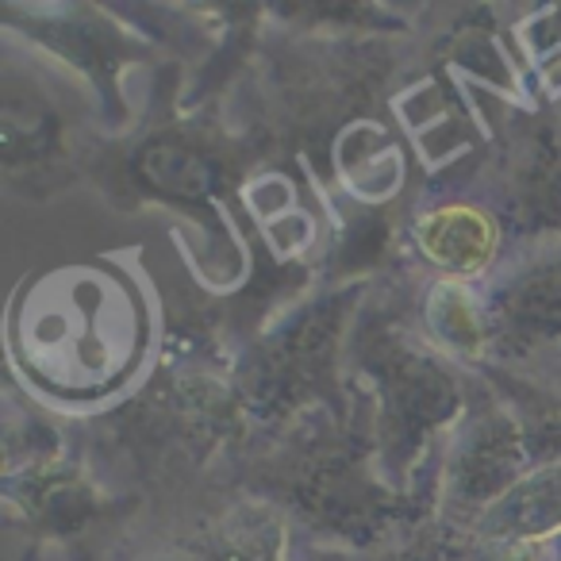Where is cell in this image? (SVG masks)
I'll return each mask as SVG.
<instances>
[{"mask_svg": "<svg viewBox=\"0 0 561 561\" xmlns=\"http://www.w3.org/2000/svg\"><path fill=\"white\" fill-rule=\"evenodd\" d=\"M492 366L527 369L561 351V242L507 254L481 285Z\"/></svg>", "mask_w": 561, "mask_h": 561, "instance_id": "9", "label": "cell"}, {"mask_svg": "<svg viewBox=\"0 0 561 561\" xmlns=\"http://www.w3.org/2000/svg\"><path fill=\"white\" fill-rule=\"evenodd\" d=\"M473 193L504 224L507 254L561 242V116L542 96L523 108L504 104Z\"/></svg>", "mask_w": 561, "mask_h": 561, "instance_id": "8", "label": "cell"}, {"mask_svg": "<svg viewBox=\"0 0 561 561\" xmlns=\"http://www.w3.org/2000/svg\"><path fill=\"white\" fill-rule=\"evenodd\" d=\"M542 101L550 104V108L561 116V81H558V85H550V89H546V93H542Z\"/></svg>", "mask_w": 561, "mask_h": 561, "instance_id": "14", "label": "cell"}, {"mask_svg": "<svg viewBox=\"0 0 561 561\" xmlns=\"http://www.w3.org/2000/svg\"><path fill=\"white\" fill-rule=\"evenodd\" d=\"M104 561H300V542L277 507L208 492L178 512L142 515Z\"/></svg>", "mask_w": 561, "mask_h": 561, "instance_id": "7", "label": "cell"}, {"mask_svg": "<svg viewBox=\"0 0 561 561\" xmlns=\"http://www.w3.org/2000/svg\"><path fill=\"white\" fill-rule=\"evenodd\" d=\"M415 289L412 265L369 285L346 343V385L366 412L381 477L431 504V473L469 404V369L420 328Z\"/></svg>", "mask_w": 561, "mask_h": 561, "instance_id": "3", "label": "cell"}, {"mask_svg": "<svg viewBox=\"0 0 561 561\" xmlns=\"http://www.w3.org/2000/svg\"><path fill=\"white\" fill-rule=\"evenodd\" d=\"M374 280L320 285L273 316L239 351L231 385L250 435H273L312 412H346V343Z\"/></svg>", "mask_w": 561, "mask_h": 561, "instance_id": "4", "label": "cell"}, {"mask_svg": "<svg viewBox=\"0 0 561 561\" xmlns=\"http://www.w3.org/2000/svg\"><path fill=\"white\" fill-rule=\"evenodd\" d=\"M408 265L435 280L484 285L507 257V234L477 193H423L404 227Z\"/></svg>", "mask_w": 561, "mask_h": 561, "instance_id": "10", "label": "cell"}, {"mask_svg": "<svg viewBox=\"0 0 561 561\" xmlns=\"http://www.w3.org/2000/svg\"><path fill=\"white\" fill-rule=\"evenodd\" d=\"M216 492L277 507L297 542L320 550L377 553L423 530L435 512L427 500L392 489L362 404L312 412L273 435H250L227 458Z\"/></svg>", "mask_w": 561, "mask_h": 561, "instance_id": "2", "label": "cell"}, {"mask_svg": "<svg viewBox=\"0 0 561 561\" xmlns=\"http://www.w3.org/2000/svg\"><path fill=\"white\" fill-rule=\"evenodd\" d=\"M0 27L9 39L70 73L96 101L108 135H124L139 119L127 101V73L139 66H165L170 58L142 32H135L112 4L66 0V4H0Z\"/></svg>", "mask_w": 561, "mask_h": 561, "instance_id": "6", "label": "cell"}, {"mask_svg": "<svg viewBox=\"0 0 561 561\" xmlns=\"http://www.w3.org/2000/svg\"><path fill=\"white\" fill-rule=\"evenodd\" d=\"M415 316L427 339L458 362L469 374H481L492 366V335L489 316H484L481 285L466 280H435L420 273V289H415Z\"/></svg>", "mask_w": 561, "mask_h": 561, "instance_id": "11", "label": "cell"}, {"mask_svg": "<svg viewBox=\"0 0 561 561\" xmlns=\"http://www.w3.org/2000/svg\"><path fill=\"white\" fill-rule=\"evenodd\" d=\"M188 70L181 62L158 66L150 85V104L139 112L124 135H108L89 173V185L116 211L162 208L185 216L204 239L216 247L219 293L231 297L250 270L242 227V188L262 165L285 162L265 139L239 127L227 112V101L181 104Z\"/></svg>", "mask_w": 561, "mask_h": 561, "instance_id": "1", "label": "cell"}, {"mask_svg": "<svg viewBox=\"0 0 561 561\" xmlns=\"http://www.w3.org/2000/svg\"><path fill=\"white\" fill-rule=\"evenodd\" d=\"M512 39L519 47L523 62L530 66L538 81V93L561 81V4H542V9H519L512 20Z\"/></svg>", "mask_w": 561, "mask_h": 561, "instance_id": "12", "label": "cell"}, {"mask_svg": "<svg viewBox=\"0 0 561 561\" xmlns=\"http://www.w3.org/2000/svg\"><path fill=\"white\" fill-rule=\"evenodd\" d=\"M108 127L96 101L4 35L0 50V178L24 204H50L89 181Z\"/></svg>", "mask_w": 561, "mask_h": 561, "instance_id": "5", "label": "cell"}, {"mask_svg": "<svg viewBox=\"0 0 561 561\" xmlns=\"http://www.w3.org/2000/svg\"><path fill=\"white\" fill-rule=\"evenodd\" d=\"M523 374H530V377H538L542 385H550V389H558L561 392V351H553V354H546V358H538V362H530Z\"/></svg>", "mask_w": 561, "mask_h": 561, "instance_id": "13", "label": "cell"}]
</instances>
